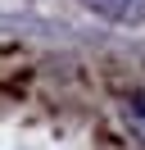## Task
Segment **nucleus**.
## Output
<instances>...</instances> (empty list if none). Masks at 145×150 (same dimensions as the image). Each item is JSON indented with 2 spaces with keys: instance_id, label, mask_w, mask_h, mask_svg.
Instances as JSON below:
<instances>
[{
  "instance_id": "nucleus-1",
  "label": "nucleus",
  "mask_w": 145,
  "mask_h": 150,
  "mask_svg": "<svg viewBox=\"0 0 145 150\" xmlns=\"http://www.w3.org/2000/svg\"><path fill=\"white\" fill-rule=\"evenodd\" d=\"M82 5L109 23H141L145 18V0H82Z\"/></svg>"
},
{
  "instance_id": "nucleus-2",
  "label": "nucleus",
  "mask_w": 145,
  "mask_h": 150,
  "mask_svg": "<svg viewBox=\"0 0 145 150\" xmlns=\"http://www.w3.org/2000/svg\"><path fill=\"white\" fill-rule=\"evenodd\" d=\"M122 118H127V132H132V137L145 146V86L127 96V105H122Z\"/></svg>"
}]
</instances>
